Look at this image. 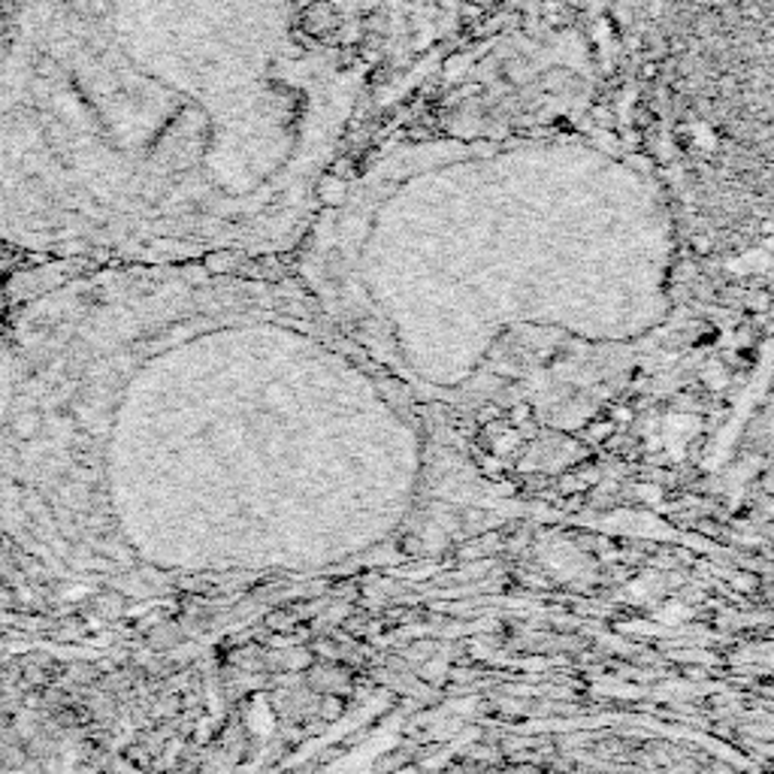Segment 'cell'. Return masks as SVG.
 Wrapping results in <instances>:
<instances>
[]
</instances>
